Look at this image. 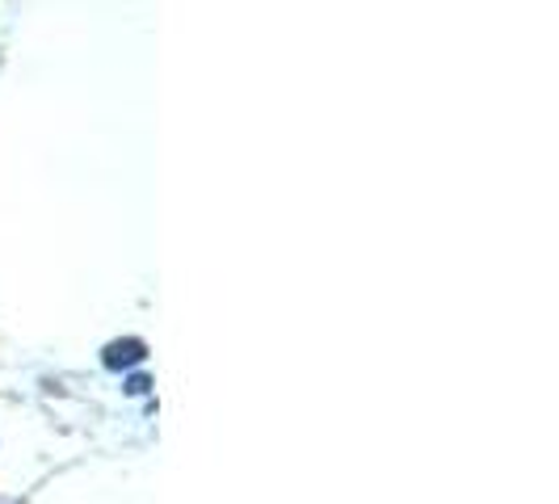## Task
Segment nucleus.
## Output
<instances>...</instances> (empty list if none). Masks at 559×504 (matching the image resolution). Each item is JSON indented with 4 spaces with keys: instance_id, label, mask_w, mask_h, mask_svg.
<instances>
[{
    "instance_id": "obj_1",
    "label": "nucleus",
    "mask_w": 559,
    "mask_h": 504,
    "mask_svg": "<svg viewBox=\"0 0 559 504\" xmlns=\"http://www.w3.org/2000/svg\"><path fill=\"white\" fill-rule=\"evenodd\" d=\"M143 358H147V345H143L140 336L110 340V345L102 349V365H106V370H131V365H140Z\"/></svg>"
},
{
    "instance_id": "obj_2",
    "label": "nucleus",
    "mask_w": 559,
    "mask_h": 504,
    "mask_svg": "<svg viewBox=\"0 0 559 504\" xmlns=\"http://www.w3.org/2000/svg\"><path fill=\"white\" fill-rule=\"evenodd\" d=\"M147 387H152V383H147L143 374H135V379H127V395H147Z\"/></svg>"
}]
</instances>
